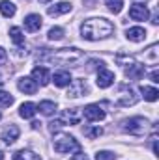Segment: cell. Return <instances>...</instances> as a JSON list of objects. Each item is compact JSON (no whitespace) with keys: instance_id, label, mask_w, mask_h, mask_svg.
<instances>
[{"instance_id":"cell-31","label":"cell","mask_w":159,"mask_h":160,"mask_svg":"<svg viewBox=\"0 0 159 160\" xmlns=\"http://www.w3.org/2000/svg\"><path fill=\"white\" fill-rule=\"evenodd\" d=\"M62 127H66V125H64V121H62V118H58V119H52L51 123H49V130H51V132H54V130H60Z\"/></svg>"},{"instance_id":"cell-8","label":"cell","mask_w":159,"mask_h":160,"mask_svg":"<svg viewBox=\"0 0 159 160\" xmlns=\"http://www.w3.org/2000/svg\"><path fill=\"white\" fill-rule=\"evenodd\" d=\"M137 101H139V97L135 95V91L129 88H122L120 89V95H118V104L120 106H133V104H137Z\"/></svg>"},{"instance_id":"cell-29","label":"cell","mask_w":159,"mask_h":160,"mask_svg":"<svg viewBox=\"0 0 159 160\" xmlns=\"http://www.w3.org/2000/svg\"><path fill=\"white\" fill-rule=\"evenodd\" d=\"M107 8L112 13H120L122 8H123V0H107Z\"/></svg>"},{"instance_id":"cell-25","label":"cell","mask_w":159,"mask_h":160,"mask_svg":"<svg viewBox=\"0 0 159 160\" xmlns=\"http://www.w3.org/2000/svg\"><path fill=\"white\" fill-rule=\"evenodd\" d=\"M9 38L11 41L17 45V47H21V45H25V36H23V32H21V28H17V26H13V28H9Z\"/></svg>"},{"instance_id":"cell-26","label":"cell","mask_w":159,"mask_h":160,"mask_svg":"<svg viewBox=\"0 0 159 160\" xmlns=\"http://www.w3.org/2000/svg\"><path fill=\"white\" fill-rule=\"evenodd\" d=\"M157 43L156 45H152L148 50H144V62H150V63H157Z\"/></svg>"},{"instance_id":"cell-20","label":"cell","mask_w":159,"mask_h":160,"mask_svg":"<svg viewBox=\"0 0 159 160\" xmlns=\"http://www.w3.org/2000/svg\"><path fill=\"white\" fill-rule=\"evenodd\" d=\"M82 132H84V136L88 138V140H96V138H99L101 134H103V128L99 127V125H88V127H84L82 128Z\"/></svg>"},{"instance_id":"cell-35","label":"cell","mask_w":159,"mask_h":160,"mask_svg":"<svg viewBox=\"0 0 159 160\" xmlns=\"http://www.w3.org/2000/svg\"><path fill=\"white\" fill-rule=\"evenodd\" d=\"M150 80H152L154 84H157L159 82V73L157 71H152V73H150Z\"/></svg>"},{"instance_id":"cell-5","label":"cell","mask_w":159,"mask_h":160,"mask_svg":"<svg viewBox=\"0 0 159 160\" xmlns=\"http://www.w3.org/2000/svg\"><path fill=\"white\" fill-rule=\"evenodd\" d=\"M88 93V84L84 78H77V80H71L69 84V89H68V97L71 99H77L80 95H86Z\"/></svg>"},{"instance_id":"cell-38","label":"cell","mask_w":159,"mask_h":160,"mask_svg":"<svg viewBox=\"0 0 159 160\" xmlns=\"http://www.w3.org/2000/svg\"><path fill=\"white\" fill-rule=\"evenodd\" d=\"M0 119H2V114H0Z\"/></svg>"},{"instance_id":"cell-9","label":"cell","mask_w":159,"mask_h":160,"mask_svg":"<svg viewBox=\"0 0 159 160\" xmlns=\"http://www.w3.org/2000/svg\"><path fill=\"white\" fill-rule=\"evenodd\" d=\"M19 134H21L19 127H17V125H9V127H6V128L2 130L0 138H2V142H4V145H11V143H15V142H17Z\"/></svg>"},{"instance_id":"cell-7","label":"cell","mask_w":159,"mask_h":160,"mask_svg":"<svg viewBox=\"0 0 159 160\" xmlns=\"http://www.w3.org/2000/svg\"><path fill=\"white\" fill-rule=\"evenodd\" d=\"M30 78L34 80L38 86H47V84L51 82V73H49V69H47V67L38 65V67H34V69H32V77H30Z\"/></svg>"},{"instance_id":"cell-17","label":"cell","mask_w":159,"mask_h":160,"mask_svg":"<svg viewBox=\"0 0 159 160\" xmlns=\"http://www.w3.org/2000/svg\"><path fill=\"white\" fill-rule=\"evenodd\" d=\"M125 38H127L129 41H133V43H140V41H144V38H146V30H144V28H140V26L127 28Z\"/></svg>"},{"instance_id":"cell-4","label":"cell","mask_w":159,"mask_h":160,"mask_svg":"<svg viewBox=\"0 0 159 160\" xmlns=\"http://www.w3.org/2000/svg\"><path fill=\"white\" fill-rule=\"evenodd\" d=\"M148 119L146 118H140V116H137V118H129V119H125L122 123V128L127 132V134H133V136H144L146 134V130H148Z\"/></svg>"},{"instance_id":"cell-1","label":"cell","mask_w":159,"mask_h":160,"mask_svg":"<svg viewBox=\"0 0 159 160\" xmlns=\"http://www.w3.org/2000/svg\"><path fill=\"white\" fill-rule=\"evenodd\" d=\"M114 32V26L111 21L103 19V17H96V19H88L82 22L80 26V36L86 41H99L109 38Z\"/></svg>"},{"instance_id":"cell-36","label":"cell","mask_w":159,"mask_h":160,"mask_svg":"<svg viewBox=\"0 0 159 160\" xmlns=\"http://www.w3.org/2000/svg\"><path fill=\"white\" fill-rule=\"evenodd\" d=\"M40 2H43V4H47V2H51V0H40Z\"/></svg>"},{"instance_id":"cell-11","label":"cell","mask_w":159,"mask_h":160,"mask_svg":"<svg viewBox=\"0 0 159 160\" xmlns=\"http://www.w3.org/2000/svg\"><path fill=\"white\" fill-rule=\"evenodd\" d=\"M123 71H125V77L129 80H140L144 77V65H140L137 62H131L129 65H125Z\"/></svg>"},{"instance_id":"cell-2","label":"cell","mask_w":159,"mask_h":160,"mask_svg":"<svg viewBox=\"0 0 159 160\" xmlns=\"http://www.w3.org/2000/svg\"><path fill=\"white\" fill-rule=\"evenodd\" d=\"M84 60L82 50L77 47H68V48H58L54 52L49 54V62H54L58 65H69V67H77L80 62Z\"/></svg>"},{"instance_id":"cell-23","label":"cell","mask_w":159,"mask_h":160,"mask_svg":"<svg viewBox=\"0 0 159 160\" xmlns=\"http://www.w3.org/2000/svg\"><path fill=\"white\" fill-rule=\"evenodd\" d=\"M38 110H40L43 116H52V114L56 112V104H54L52 101H41L40 106H38Z\"/></svg>"},{"instance_id":"cell-12","label":"cell","mask_w":159,"mask_h":160,"mask_svg":"<svg viewBox=\"0 0 159 160\" xmlns=\"http://www.w3.org/2000/svg\"><path fill=\"white\" fill-rule=\"evenodd\" d=\"M17 88H19V91H23L25 95H34V93L38 91V84L30 78V77L19 78L17 80Z\"/></svg>"},{"instance_id":"cell-6","label":"cell","mask_w":159,"mask_h":160,"mask_svg":"<svg viewBox=\"0 0 159 160\" xmlns=\"http://www.w3.org/2000/svg\"><path fill=\"white\" fill-rule=\"evenodd\" d=\"M82 114H84V118H86L88 121H101V119H105V110H103L99 104H88V106H84Z\"/></svg>"},{"instance_id":"cell-28","label":"cell","mask_w":159,"mask_h":160,"mask_svg":"<svg viewBox=\"0 0 159 160\" xmlns=\"http://www.w3.org/2000/svg\"><path fill=\"white\" fill-rule=\"evenodd\" d=\"M11 104H13V95H9L8 91L0 89V106L8 108V106H11Z\"/></svg>"},{"instance_id":"cell-22","label":"cell","mask_w":159,"mask_h":160,"mask_svg":"<svg viewBox=\"0 0 159 160\" xmlns=\"http://www.w3.org/2000/svg\"><path fill=\"white\" fill-rule=\"evenodd\" d=\"M13 160H41L34 151H28V149H21L13 155Z\"/></svg>"},{"instance_id":"cell-15","label":"cell","mask_w":159,"mask_h":160,"mask_svg":"<svg viewBox=\"0 0 159 160\" xmlns=\"http://www.w3.org/2000/svg\"><path fill=\"white\" fill-rule=\"evenodd\" d=\"M41 24H43V21H41V17L38 13H30V15L25 17V28L28 32H38L41 28Z\"/></svg>"},{"instance_id":"cell-10","label":"cell","mask_w":159,"mask_h":160,"mask_svg":"<svg viewBox=\"0 0 159 160\" xmlns=\"http://www.w3.org/2000/svg\"><path fill=\"white\" fill-rule=\"evenodd\" d=\"M129 17H131L133 21H148L150 11H148V8H146L144 4H133V6L129 8Z\"/></svg>"},{"instance_id":"cell-33","label":"cell","mask_w":159,"mask_h":160,"mask_svg":"<svg viewBox=\"0 0 159 160\" xmlns=\"http://www.w3.org/2000/svg\"><path fill=\"white\" fill-rule=\"evenodd\" d=\"M6 60H8V52L0 47V65H4V63H6Z\"/></svg>"},{"instance_id":"cell-27","label":"cell","mask_w":159,"mask_h":160,"mask_svg":"<svg viewBox=\"0 0 159 160\" xmlns=\"http://www.w3.org/2000/svg\"><path fill=\"white\" fill-rule=\"evenodd\" d=\"M47 38L51 41H60L64 38V28H60V26H54V28H51L49 30V34H47Z\"/></svg>"},{"instance_id":"cell-37","label":"cell","mask_w":159,"mask_h":160,"mask_svg":"<svg viewBox=\"0 0 159 160\" xmlns=\"http://www.w3.org/2000/svg\"><path fill=\"white\" fill-rule=\"evenodd\" d=\"M0 160H4V155H2V151H0Z\"/></svg>"},{"instance_id":"cell-3","label":"cell","mask_w":159,"mask_h":160,"mask_svg":"<svg viewBox=\"0 0 159 160\" xmlns=\"http://www.w3.org/2000/svg\"><path fill=\"white\" fill-rule=\"evenodd\" d=\"M52 147L60 155H69V153L80 151V143L69 134H56L52 140Z\"/></svg>"},{"instance_id":"cell-24","label":"cell","mask_w":159,"mask_h":160,"mask_svg":"<svg viewBox=\"0 0 159 160\" xmlns=\"http://www.w3.org/2000/svg\"><path fill=\"white\" fill-rule=\"evenodd\" d=\"M140 93H142L144 99L150 101V102L157 101V97H159V91L156 89V88H150V86H142V88H140Z\"/></svg>"},{"instance_id":"cell-39","label":"cell","mask_w":159,"mask_h":160,"mask_svg":"<svg viewBox=\"0 0 159 160\" xmlns=\"http://www.w3.org/2000/svg\"><path fill=\"white\" fill-rule=\"evenodd\" d=\"M0 84H2V78H0Z\"/></svg>"},{"instance_id":"cell-19","label":"cell","mask_w":159,"mask_h":160,"mask_svg":"<svg viewBox=\"0 0 159 160\" xmlns=\"http://www.w3.org/2000/svg\"><path fill=\"white\" fill-rule=\"evenodd\" d=\"M36 112H38V106L34 102H23L21 108H19V116L23 119H32L36 116Z\"/></svg>"},{"instance_id":"cell-13","label":"cell","mask_w":159,"mask_h":160,"mask_svg":"<svg viewBox=\"0 0 159 160\" xmlns=\"http://www.w3.org/2000/svg\"><path fill=\"white\" fill-rule=\"evenodd\" d=\"M97 86L101 88V89H107L109 86H112V82H114V73L112 71H109V69H99V73H97Z\"/></svg>"},{"instance_id":"cell-16","label":"cell","mask_w":159,"mask_h":160,"mask_svg":"<svg viewBox=\"0 0 159 160\" xmlns=\"http://www.w3.org/2000/svg\"><path fill=\"white\" fill-rule=\"evenodd\" d=\"M80 110L79 108H69V110H66L60 118H62V121H64V125H77L80 121Z\"/></svg>"},{"instance_id":"cell-34","label":"cell","mask_w":159,"mask_h":160,"mask_svg":"<svg viewBox=\"0 0 159 160\" xmlns=\"http://www.w3.org/2000/svg\"><path fill=\"white\" fill-rule=\"evenodd\" d=\"M69 160H88V157L84 155V153H80V151H77V155H73Z\"/></svg>"},{"instance_id":"cell-21","label":"cell","mask_w":159,"mask_h":160,"mask_svg":"<svg viewBox=\"0 0 159 160\" xmlns=\"http://www.w3.org/2000/svg\"><path fill=\"white\" fill-rule=\"evenodd\" d=\"M15 11H17V8H15L13 2H9V0H2V2H0V13H2L4 17H13Z\"/></svg>"},{"instance_id":"cell-14","label":"cell","mask_w":159,"mask_h":160,"mask_svg":"<svg viewBox=\"0 0 159 160\" xmlns=\"http://www.w3.org/2000/svg\"><path fill=\"white\" fill-rule=\"evenodd\" d=\"M71 8H73V4H71V2H58V4L51 6V8L47 9V13H49L51 17H58V15L69 13V11H71Z\"/></svg>"},{"instance_id":"cell-32","label":"cell","mask_w":159,"mask_h":160,"mask_svg":"<svg viewBox=\"0 0 159 160\" xmlns=\"http://www.w3.org/2000/svg\"><path fill=\"white\" fill-rule=\"evenodd\" d=\"M105 67V63L101 62V60H90V63H88V69L92 71V69H103Z\"/></svg>"},{"instance_id":"cell-18","label":"cell","mask_w":159,"mask_h":160,"mask_svg":"<svg viewBox=\"0 0 159 160\" xmlns=\"http://www.w3.org/2000/svg\"><path fill=\"white\" fill-rule=\"evenodd\" d=\"M71 75L68 73V71H58V73H54V77H52V82H54V86H58V88H68L69 84H71Z\"/></svg>"},{"instance_id":"cell-30","label":"cell","mask_w":159,"mask_h":160,"mask_svg":"<svg viewBox=\"0 0 159 160\" xmlns=\"http://www.w3.org/2000/svg\"><path fill=\"white\" fill-rule=\"evenodd\" d=\"M116 155L111 153V151H97L96 153V160H114Z\"/></svg>"}]
</instances>
